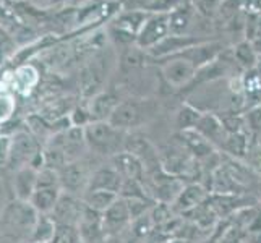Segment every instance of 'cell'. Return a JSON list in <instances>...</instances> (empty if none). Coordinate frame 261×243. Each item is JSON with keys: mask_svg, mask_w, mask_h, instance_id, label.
Masks as SVG:
<instances>
[{"mask_svg": "<svg viewBox=\"0 0 261 243\" xmlns=\"http://www.w3.org/2000/svg\"><path fill=\"white\" fill-rule=\"evenodd\" d=\"M83 211H85V203L82 198L64 192L60 195L56 208H54L50 215H52V219L57 222V226L78 229Z\"/></svg>", "mask_w": 261, "mask_h": 243, "instance_id": "cell-7", "label": "cell"}, {"mask_svg": "<svg viewBox=\"0 0 261 243\" xmlns=\"http://www.w3.org/2000/svg\"><path fill=\"white\" fill-rule=\"evenodd\" d=\"M36 160H42V151H39L38 143L28 133H16L10 140V154H8L7 166L12 170H18L26 166L36 167Z\"/></svg>", "mask_w": 261, "mask_h": 243, "instance_id": "cell-6", "label": "cell"}, {"mask_svg": "<svg viewBox=\"0 0 261 243\" xmlns=\"http://www.w3.org/2000/svg\"><path fill=\"white\" fill-rule=\"evenodd\" d=\"M38 185V169L26 166L15 170L13 174V193L16 200L30 201Z\"/></svg>", "mask_w": 261, "mask_h": 243, "instance_id": "cell-17", "label": "cell"}, {"mask_svg": "<svg viewBox=\"0 0 261 243\" xmlns=\"http://www.w3.org/2000/svg\"><path fill=\"white\" fill-rule=\"evenodd\" d=\"M94 170L96 169L91 167V162L85 157L75 162H70L65 167H62L59 170L62 192L82 198L86 192L89 178H91Z\"/></svg>", "mask_w": 261, "mask_h": 243, "instance_id": "cell-5", "label": "cell"}, {"mask_svg": "<svg viewBox=\"0 0 261 243\" xmlns=\"http://www.w3.org/2000/svg\"><path fill=\"white\" fill-rule=\"evenodd\" d=\"M195 130L201 134L203 138L208 140L214 148L222 149L224 143H226L229 133L224 128V123L221 120V117L216 114H203L200 122L196 123Z\"/></svg>", "mask_w": 261, "mask_h": 243, "instance_id": "cell-14", "label": "cell"}, {"mask_svg": "<svg viewBox=\"0 0 261 243\" xmlns=\"http://www.w3.org/2000/svg\"><path fill=\"white\" fill-rule=\"evenodd\" d=\"M178 138L182 141V146L190 152L195 159H206L214 152V146L211 143L203 138L196 130H187L178 131Z\"/></svg>", "mask_w": 261, "mask_h": 243, "instance_id": "cell-18", "label": "cell"}, {"mask_svg": "<svg viewBox=\"0 0 261 243\" xmlns=\"http://www.w3.org/2000/svg\"><path fill=\"white\" fill-rule=\"evenodd\" d=\"M255 70H256V73H258V75H259V78H261V57L258 59V64H256Z\"/></svg>", "mask_w": 261, "mask_h": 243, "instance_id": "cell-34", "label": "cell"}, {"mask_svg": "<svg viewBox=\"0 0 261 243\" xmlns=\"http://www.w3.org/2000/svg\"><path fill=\"white\" fill-rule=\"evenodd\" d=\"M62 193V188H36L30 203L39 214H50Z\"/></svg>", "mask_w": 261, "mask_h": 243, "instance_id": "cell-20", "label": "cell"}, {"mask_svg": "<svg viewBox=\"0 0 261 243\" xmlns=\"http://www.w3.org/2000/svg\"><path fill=\"white\" fill-rule=\"evenodd\" d=\"M170 34L169 31V13H158L146 20L137 36V44L140 49H152L166 39Z\"/></svg>", "mask_w": 261, "mask_h": 243, "instance_id": "cell-8", "label": "cell"}, {"mask_svg": "<svg viewBox=\"0 0 261 243\" xmlns=\"http://www.w3.org/2000/svg\"><path fill=\"white\" fill-rule=\"evenodd\" d=\"M242 8L250 15H261V0H242Z\"/></svg>", "mask_w": 261, "mask_h": 243, "instance_id": "cell-32", "label": "cell"}, {"mask_svg": "<svg viewBox=\"0 0 261 243\" xmlns=\"http://www.w3.org/2000/svg\"><path fill=\"white\" fill-rule=\"evenodd\" d=\"M204 39H198L192 38V36H175V34H169L166 39L161 41L158 46L152 47L149 52L154 57L159 59H169L172 56H177L178 52H182L188 47H193L196 44L203 42Z\"/></svg>", "mask_w": 261, "mask_h": 243, "instance_id": "cell-16", "label": "cell"}, {"mask_svg": "<svg viewBox=\"0 0 261 243\" xmlns=\"http://www.w3.org/2000/svg\"><path fill=\"white\" fill-rule=\"evenodd\" d=\"M86 149L88 146L85 140V128L70 127L56 131L49 138L47 146L42 151L44 167L60 170L70 162L83 159Z\"/></svg>", "mask_w": 261, "mask_h": 243, "instance_id": "cell-1", "label": "cell"}, {"mask_svg": "<svg viewBox=\"0 0 261 243\" xmlns=\"http://www.w3.org/2000/svg\"><path fill=\"white\" fill-rule=\"evenodd\" d=\"M132 212L128 208V201L119 196L117 201L106 212H102V229L106 237L119 235L127 226H132Z\"/></svg>", "mask_w": 261, "mask_h": 243, "instance_id": "cell-10", "label": "cell"}, {"mask_svg": "<svg viewBox=\"0 0 261 243\" xmlns=\"http://www.w3.org/2000/svg\"><path fill=\"white\" fill-rule=\"evenodd\" d=\"M106 243H122V240L119 238V235H112L106 238Z\"/></svg>", "mask_w": 261, "mask_h": 243, "instance_id": "cell-33", "label": "cell"}, {"mask_svg": "<svg viewBox=\"0 0 261 243\" xmlns=\"http://www.w3.org/2000/svg\"><path fill=\"white\" fill-rule=\"evenodd\" d=\"M127 134L128 131L114 127L109 120L91 122L88 127H85V140L88 151H91L96 156L109 159L125 151Z\"/></svg>", "mask_w": 261, "mask_h": 243, "instance_id": "cell-3", "label": "cell"}, {"mask_svg": "<svg viewBox=\"0 0 261 243\" xmlns=\"http://www.w3.org/2000/svg\"><path fill=\"white\" fill-rule=\"evenodd\" d=\"M158 109L159 104L154 99L130 97L120 101V104L112 112L109 122L123 131H135L154 119L158 115Z\"/></svg>", "mask_w": 261, "mask_h": 243, "instance_id": "cell-4", "label": "cell"}, {"mask_svg": "<svg viewBox=\"0 0 261 243\" xmlns=\"http://www.w3.org/2000/svg\"><path fill=\"white\" fill-rule=\"evenodd\" d=\"M122 185H123V177L117 172V170L114 169V166H101V167H97L94 170L91 178H89L86 192L104 190V192L117 193L120 196Z\"/></svg>", "mask_w": 261, "mask_h": 243, "instance_id": "cell-13", "label": "cell"}, {"mask_svg": "<svg viewBox=\"0 0 261 243\" xmlns=\"http://www.w3.org/2000/svg\"><path fill=\"white\" fill-rule=\"evenodd\" d=\"M222 52H224L222 42H219V41H203L193 47H188L182 52H178L177 56H172V57H178V59H184L187 62H190L196 70H200L206 65H210L211 62H214Z\"/></svg>", "mask_w": 261, "mask_h": 243, "instance_id": "cell-9", "label": "cell"}, {"mask_svg": "<svg viewBox=\"0 0 261 243\" xmlns=\"http://www.w3.org/2000/svg\"><path fill=\"white\" fill-rule=\"evenodd\" d=\"M119 195L112 193V192H104V190H91V192H86L82 200L85 203L86 208L93 209L96 212H106L111 206L117 201Z\"/></svg>", "mask_w": 261, "mask_h": 243, "instance_id": "cell-21", "label": "cell"}, {"mask_svg": "<svg viewBox=\"0 0 261 243\" xmlns=\"http://www.w3.org/2000/svg\"><path fill=\"white\" fill-rule=\"evenodd\" d=\"M240 8H242V0H224L218 13L222 18H226V20H230V18H233L239 13Z\"/></svg>", "mask_w": 261, "mask_h": 243, "instance_id": "cell-30", "label": "cell"}, {"mask_svg": "<svg viewBox=\"0 0 261 243\" xmlns=\"http://www.w3.org/2000/svg\"><path fill=\"white\" fill-rule=\"evenodd\" d=\"M224 0H193V7L203 16H213L219 12V7Z\"/></svg>", "mask_w": 261, "mask_h": 243, "instance_id": "cell-29", "label": "cell"}, {"mask_svg": "<svg viewBox=\"0 0 261 243\" xmlns=\"http://www.w3.org/2000/svg\"><path fill=\"white\" fill-rule=\"evenodd\" d=\"M111 166L119 172L123 180H137V182H145L146 177V170L143 162L133 156L132 152L123 151L120 154H117L111 159Z\"/></svg>", "mask_w": 261, "mask_h": 243, "instance_id": "cell-15", "label": "cell"}, {"mask_svg": "<svg viewBox=\"0 0 261 243\" xmlns=\"http://www.w3.org/2000/svg\"><path fill=\"white\" fill-rule=\"evenodd\" d=\"M233 59H236L237 64L244 68V70H253L258 64V52L253 46V42H239L236 47H233Z\"/></svg>", "mask_w": 261, "mask_h": 243, "instance_id": "cell-25", "label": "cell"}, {"mask_svg": "<svg viewBox=\"0 0 261 243\" xmlns=\"http://www.w3.org/2000/svg\"><path fill=\"white\" fill-rule=\"evenodd\" d=\"M193 7L190 4H180L172 12H169V31L170 34L182 36L184 31L188 28L192 20Z\"/></svg>", "mask_w": 261, "mask_h": 243, "instance_id": "cell-23", "label": "cell"}, {"mask_svg": "<svg viewBox=\"0 0 261 243\" xmlns=\"http://www.w3.org/2000/svg\"><path fill=\"white\" fill-rule=\"evenodd\" d=\"M120 104L119 97L111 91L99 93L93 97L91 104H89V112H91L93 122H102L109 120L115 107Z\"/></svg>", "mask_w": 261, "mask_h": 243, "instance_id": "cell-19", "label": "cell"}, {"mask_svg": "<svg viewBox=\"0 0 261 243\" xmlns=\"http://www.w3.org/2000/svg\"><path fill=\"white\" fill-rule=\"evenodd\" d=\"M38 218L39 212L33 208L30 201H21L15 198L0 212V232L12 243H30Z\"/></svg>", "mask_w": 261, "mask_h": 243, "instance_id": "cell-2", "label": "cell"}, {"mask_svg": "<svg viewBox=\"0 0 261 243\" xmlns=\"http://www.w3.org/2000/svg\"><path fill=\"white\" fill-rule=\"evenodd\" d=\"M245 123L250 131H253L258 137H261V105L251 107L245 114Z\"/></svg>", "mask_w": 261, "mask_h": 243, "instance_id": "cell-28", "label": "cell"}, {"mask_svg": "<svg viewBox=\"0 0 261 243\" xmlns=\"http://www.w3.org/2000/svg\"><path fill=\"white\" fill-rule=\"evenodd\" d=\"M196 68L184 59L178 57H170L167 60V64L163 65V76L167 81L169 86H172L175 89L180 88H188V85L192 83L195 75H196Z\"/></svg>", "mask_w": 261, "mask_h": 243, "instance_id": "cell-11", "label": "cell"}, {"mask_svg": "<svg viewBox=\"0 0 261 243\" xmlns=\"http://www.w3.org/2000/svg\"><path fill=\"white\" fill-rule=\"evenodd\" d=\"M57 222L52 219L50 214H39L30 243H50L57 233Z\"/></svg>", "mask_w": 261, "mask_h": 243, "instance_id": "cell-22", "label": "cell"}, {"mask_svg": "<svg viewBox=\"0 0 261 243\" xmlns=\"http://www.w3.org/2000/svg\"><path fill=\"white\" fill-rule=\"evenodd\" d=\"M203 112L196 109L192 104H182L180 109L175 114V127L178 131H187V130H195L196 123L200 122Z\"/></svg>", "mask_w": 261, "mask_h": 243, "instance_id": "cell-24", "label": "cell"}, {"mask_svg": "<svg viewBox=\"0 0 261 243\" xmlns=\"http://www.w3.org/2000/svg\"><path fill=\"white\" fill-rule=\"evenodd\" d=\"M210 198V192L200 183H185L184 190L178 193L175 201L170 204V209L175 214H188L196 209Z\"/></svg>", "mask_w": 261, "mask_h": 243, "instance_id": "cell-12", "label": "cell"}, {"mask_svg": "<svg viewBox=\"0 0 261 243\" xmlns=\"http://www.w3.org/2000/svg\"><path fill=\"white\" fill-rule=\"evenodd\" d=\"M80 233L76 227H64L59 226L57 233L50 243H80Z\"/></svg>", "mask_w": 261, "mask_h": 243, "instance_id": "cell-27", "label": "cell"}, {"mask_svg": "<svg viewBox=\"0 0 261 243\" xmlns=\"http://www.w3.org/2000/svg\"><path fill=\"white\" fill-rule=\"evenodd\" d=\"M140 49V47H138ZM138 49L130 50L127 56L123 57V65L128 67V68H135V67H140L143 64V56Z\"/></svg>", "mask_w": 261, "mask_h": 243, "instance_id": "cell-31", "label": "cell"}, {"mask_svg": "<svg viewBox=\"0 0 261 243\" xmlns=\"http://www.w3.org/2000/svg\"><path fill=\"white\" fill-rule=\"evenodd\" d=\"M222 151L229 152V154L236 156V157H244L245 152H248V140H247V133H232L227 137L226 143H224Z\"/></svg>", "mask_w": 261, "mask_h": 243, "instance_id": "cell-26", "label": "cell"}]
</instances>
